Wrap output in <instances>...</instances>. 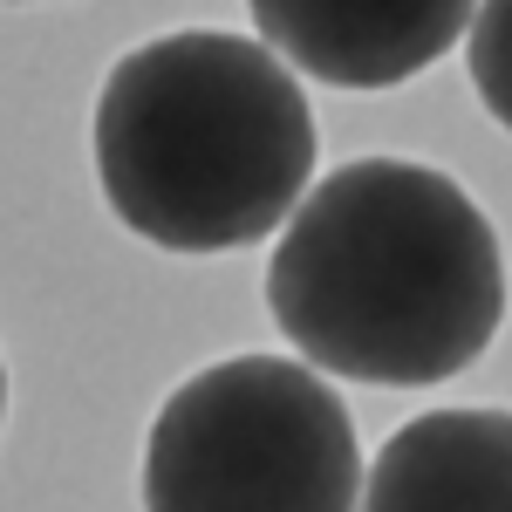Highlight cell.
<instances>
[{"label":"cell","mask_w":512,"mask_h":512,"mask_svg":"<svg viewBox=\"0 0 512 512\" xmlns=\"http://www.w3.org/2000/svg\"><path fill=\"white\" fill-rule=\"evenodd\" d=\"M267 308L321 376L424 390L492 349L506 253L458 178L410 158H355L280 226Z\"/></svg>","instance_id":"6da1fadb"},{"label":"cell","mask_w":512,"mask_h":512,"mask_svg":"<svg viewBox=\"0 0 512 512\" xmlns=\"http://www.w3.org/2000/svg\"><path fill=\"white\" fill-rule=\"evenodd\" d=\"M465 62H472L478 103L499 117V130H512V0H478Z\"/></svg>","instance_id":"8992f818"},{"label":"cell","mask_w":512,"mask_h":512,"mask_svg":"<svg viewBox=\"0 0 512 512\" xmlns=\"http://www.w3.org/2000/svg\"><path fill=\"white\" fill-rule=\"evenodd\" d=\"M362 512H512V410H424L376 451Z\"/></svg>","instance_id":"5b68a950"},{"label":"cell","mask_w":512,"mask_h":512,"mask_svg":"<svg viewBox=\"0 0 512 512\" xmlns=\"http://www.w3.org/2000/svg\"><path fill=\"white\" fill-rule=\"evenodd\" d=\"M144 512H362L349 403L287 355L198 369L144 437Z\"/></svg>","instance_id":"3957f363"},{"label":"cell","mask_w":512,"mask_h":512,"mask_svg":"<svg viewBox=\"0 0 512 512\" xmlns=\"http://www.w3.org/2000/svg\"><path fill=\"white\" fill-rule=\"evenodd\" d=\"M260 41L328 89H396L472 35L478 0H246Z\"/></svg>","instance_id":"277c9868"},{"label":"cell","mask_w":512,"mask_h":512,"mask_svg":"<svg viewBox=\"0 0 512 512\" xmlns=\"http://www.w3.org/2000/svg\"><path fill=\"white\" fill-rule=\"evenodd\" d=\"M96 185L164 253H233L294 219L315 178V110L253 35L178 28L130 48L96 96Z\"/></svg>","instance_id":"7a4b0ae2"}]
</instances>
